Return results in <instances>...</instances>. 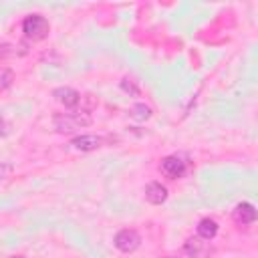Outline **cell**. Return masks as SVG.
Masks as SVG:
<instances>
[{"label": "cell", "instance_id": "6da1fadb", "mask_svg": "<svg viewBox=\"0 0 258 258\" xmlns=\"http://www.w3.org/2000/svg\"><path fill=\"white\" fill-rule=\"evenodd\" d=\"M22 32L28 40H44L50 32V26H48V20L40 14H30L24 18L22 22Z\"/></svg>", "mask_w": 258, "mask_h": 258}, {"label": "cell", "instance_id": "7a4b0ae2", "mask_svg": "<svg viewBox=\"0 0 258 258\" xmlns=\"http://www.w3.org/2000/svg\"><path fill=\"white\" fill-rule=\"evenodd\" d=\"M54 129L58 133H73L81 127L91 125V115L89 113H81V115H69V113H58L52 117Z\"/></svg>", "mask_w": 258, "mask_h": 258}, {"label": "cell", "instance_id": "3957f363", "mask_svg": "<svg viewBox=\"0 0 258 258\" xmlns=\"http://www.w3.org/2000/svg\"><path fill=\"white\" fill-rule=\"evenodd\" d=\"M139 244H141V236L135 230H129L127 228V230L117 232V236H115V248L121 250V252H125V254L135 252L139 248Z\"/></svg>", "mask_w": 258, "mask_h": 258}, {"label": "cell", "instance_id": "277c9868", "mask_svg": "<svg viewBox=\"0 0 258 258\" xmlns=\"http://www.w3.org/2000/svg\"><path fill=\"white\" fill-rule=\"evenodd\" d=\"M183 250L187 256L191 258H210L212 254V246L208 240L200 238V236H194V238H187L185 244H183Z\"/></svg>", "mask_w": 258, "mask_h": 258}, {"label": "cell", "instance_id": "5b68a950", "mask_svg": "<svg viewBox=\"0 0 258 258\" xmlns=\"http://www.w3.org/2000/svg\"><path fill=\"white\" fill-rule=\"evenodd\" d=\"M161 171H163L167 177L177 179V177H181V175L185 173V161H183L181 157H177V155H169V157H165V159L161 161Z\"/></svg>", "mask_w": 258, "mask_h": 258}, {"label": "cell", "instance_id": "8992f818", "mask_svg": "<svg viewBox=\"0 0 258 258\" xmlns=\"http://www.w3.org/2000/svg\"><path fill=\"white\" fill-rule=\"evenodd\" d=\"M52 97H54L60 105H64V109H75V107L79 105V101H81L79 91H75V89H71V87H58V89H54V91H52Z\"/></svg>", "mask_w": 258, "mask_h": 258}, {"label": "cell", "instance_id": "52a82bcc", "mask_svg": "<svg viewBox=\"0 0 258 258\" xmlns=\"http://www.w3.org/2000/svg\"><path fill=\"white\" fill-rule=\"evenodd\" d=\"M232 218H234L238 224H252V222L258 220V210H256L252 204L242 202V204H238V206L234 208Z\"/></svg>", "mask_w": 258, "mask_h": 258}, {"label": "cell", "instance_id": "ba28073f", "mask_svg": "<svg viewBox=\"0 0 258 258\" xmlns=\"http://www.w3.org/2000/svg\"><path fill=\"white\" fill-rule=\"evenodd\" d=\"M145 200L149 202V204H163L165 200H167V189H165V185H161V183H157V181H151V183H147V187H145Z\"/></svg>", "mask_w": 258, "mask_h": 258}, {"label": "cell", "instance_id": "9c48e42d", "mask_svg": "<svg viewBox=\"0 0 258 258\" xmlns=\"http://www.w3.org/2000/svg\"><path fill=\"white\" fill-rule=\"evenodd\" d=\"M101 143H103V139L97 135H79L73 139V147L79 151H93V149L101 147Z\"/></svg>", "mask_w": 258, "mask_h": 258}, {"label": "cell", "instance_id": "30bf717a", "mask_svg": "<svg viewBox=\"0 0 258 258\" xmlns=\"http://www.w3.org/2000/svg\"><path fill=\"white\" fill-rule=\"evenodd\" d=\"M216 234H218V222H216V220H212V218L200 220V224H198V236H200V238L212 240Z\"/></svg>", "mask_w": 258, "mask_h": 258}, {"label": "cell", "instance_id": "8fae6325", "mask_svg": "<svg viewBox=\"0 0 258 258\" xmlns=\"http://www.w3.org/2000/svg\"><path fill=\"white\" fill-rule=\"evenodd\" d=\"M131 117L135 121H147L151 117V107H147L145 103H137L131 107Z\"/></svg>", "mask_w": 258, "mask_h": 258}, {"label": "cell", "instance_id": "7c38bea8", "mask_svg": "<svg viewBox=\"0 0 258 258\" xmlns=\"http://www.w3.org/2000/svg\"><path fill=\"white\" fill-rule=\"evenodd\" d=\"M12 81H14V73L10 69H2V73H0V89L6 91L12 85Z\"/></svg>", "mask_w": 258, "mask_h": 258}, {"label": "cell", "instance_id": "4fadbf2b", "mask_svg": "<svg viewBox=\"0 0 258 258\" xmlns=\"http://www.w3.org/2000/svg\"><path fill=\"white\" fill-rule=\"evenodd\" d=\"M121 89L123 91H127V93H131V95H139V89L133 85V81H129V79H123L121 81Z\"/></svg>", "mask_w": 258, "mask_h": 258}, {"label": "cell", "instance_id": "5bb4252c", "mask_svg": "<svg viewBox=\"0 0 258 258\" xmlns=\"http://www.w3.org/2000/svg\"><path fill=\"white\" fill-rule=\"evenodd\" d=\"M167 258H173V256H167Z\"/></svg>", "mask_w": 258, "mask_h": 258}]
</instances>
